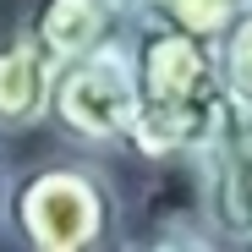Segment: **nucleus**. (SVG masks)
<instances>
[{"label":"nucleus","instance_id":"obj_5","mask_svg":"<svg viewBox=\"0 0 252 252\" xmlns=\"http://www.w3.org/2000/svg\"><path fill=\"white\" fill-rule=\"evenodd\" d=\"M126 28H132V6L126 0H33L28 17H22V33L55 66L121 44Z\"/></svg>","mask_w":252,"mask_h":252},{"label":"nucleus","instance_id":"obj_4","mask_svg":"<svg viewBox=\"0 0 252 252\" xmlns=\"http://www.w3.org/2000/svg\"><path fill=\"white\" fill-rule=\"evenodd\" d=\"M203 220L220 241L252 247V104L225 99L220 126L208 132L203 154Z\"/></svg>","mask_w":252,"mask_h":252},{"label":"nucleus","instance_id":"obj_2","mask_svg":"<svg viewBox=\"0 0 252 252\" xmlns=\"http://www.w3.org/2000/svg\"><path fill=\"white\" fill-rule=\"evenodd\" d=\"M6 230L22 252H121V192L94 154L33 164L6 192Z\"/></svg>","mask_w":252,"mask_h":252},{"label":"nucleus","instance_id":"obj_7","mask_svg":"<svg viewBox=\"0 0 252 252\" xmlns=\"http://www.w3.org/2000/svg\"><path fill=\"white\" fill-rule=\"evenodd\" d=\"M126 6H132V17H154V22H170L203 38H220L252 0H126Z\"/></svg>","mask_w":252,"mask_h":252},{"label":"nucleus","instance_id":"obj_6","mask_svg":"<svg viewBox=\"0 0 252 252\" xmlns=\"http://www.w3.org/2000/svg\"><path fill=\"white\" fill-rule=\"evenodd\" d=\"M50 82H55V61L22 28L0 38V137H22L33 126H44Z\"/></svg>","mask_w":252,"mask_h":252},{"label":"nucleus","instance_id":"obj_10","mask_svg":"<svg viewBox=\"0 0 252 252\" xmlns=\"http://www.w3.org/2000/svg\"><path fill=\"white\" fill-rule=\"evenodd\" d=\"M6 192H11V176H6V164H0V230H6Z\"/></svg>","mask_w":252,"mask_h":252},{"label":"nucleus","instance_id":"obj_8","mask_svg":"<svg viewBox=\"0 0 252 252\" xmlns=\"http://www.w3.org/2000/svg\"><path fill=\"white\" fill-rule=\"evenodd\" d=\"M214 50H220V77H225V94L252 104V6L214 38Z\"/></svg>","mask_w":252,"mask_h":252},{"label":"nucleus","instance_id":"obj_1","mask_svg":"<svg viewBox=\"0 0 252 252\" xmlns=\"http://www.w3.org/2000/svg\"><path fill=\"white\" fill-rule=\"evenodd\" d=\"M126 55H132V82H137V110H132V143L126 154L137 159H197L208 132L220 126L225 110V77H220V50L214 38L132 17L126 28Z\"/></svg>","mask_w":252,"mask_h":252},{"label":"nucleus","instance_id":"obj_9","mask_svg":"<svg viewBox=\"0 0 252 252\" xmlns=\"http://www.w3.org/2000/svg\"><path fill=\"white\" fill-rule=\"evenodd\" d=\"M121 252H220V241L192 236V230H159V236H143V241H126Z\"/></svg>","mask_w":252,"mask_h":252},{"label":"nucleus","instance_id":"obj_3","mask_svg":"<svg viewBox=\"0 0 252 252\" xmlns=\"http://www.w3.org/2000/svg\"><path fill=\"white\" fill-rule=\"evenodd\" d=\"M132 110H137V82H132V55L121 38L110 50L55 66L44 126L77 154H115L132 143Z\"/></svg>","mask_w":252,"mask_h":252}]
</instances>
